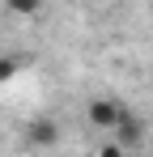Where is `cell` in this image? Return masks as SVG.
Listing matches in <instances>:
<instances>
[{"instance_id":"cell-2","label":"cell","mask_w":153,"mask_h":157,"mask_svg":"<svg viewBox=\"0 0 153 157\" xmlns=\"http://www.w3.org/2000/svg\"><path fill=\"white\" fill-rule=\"evenodd\" d=\"M128 106L115 102V98H89V106H85V123L98 132H111L115 123H119V115H124Z\"/></svg>"},{"instance_id":"cell-4","label":"cell","mask_w":153,"mask_h":157,"mask_svg":"<svg viewBox=\"0 0 153 157\" xmlns=\"http://www.w3.org/2000/svg\"><path fill=\"white\" fill-rule=\"evenodd\" d=\"M43 4H47V0H4V9H9L13 17H34Z\"/></svg>"},{"instance_id":"cell-1","label":"cell","mask_w":153,"mask_h":157,"mask_svg":"<svg viewBox=\"0 0 153 157\" xmlns=\"http://www.w3.org/2000/svg\"><path fill=\"white\" fill-rule=\"evenodd\" d=\"M115 144H119V153H136V149H145L149 144V123L140 119V115H132V110H124L119 115V123H115Z\"/></svg>"},{"instance_id":"cell-3","label":"cell","mask_w":153,"mask_h":157,"mask_svg":"<svg viewBox=\"0 0 153 157\" xmlns=\"http://www.w3.org/2000/svg\"><path fill=\"white\" fill-rule=\"evenodd\" d=\"M26 144H30V149H55V144H60V123H55V119L26 123Z\"/></svg>"},{"instance_id":"cell-5","label":"cell","mask_w":153,"mask_h":157,"mask_svg":"<svg viewBox=\"0 0 153 157\" xmlns=\"http://www.w3.org/2000/svg\"><path fill=\"white\" fill-rule=\"evenodd\" d=\"M17 68H22L17 55H0V85H9V81L17 77Z\"/></svg>"}]
</instances>
